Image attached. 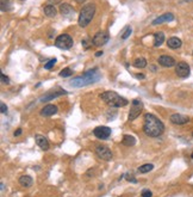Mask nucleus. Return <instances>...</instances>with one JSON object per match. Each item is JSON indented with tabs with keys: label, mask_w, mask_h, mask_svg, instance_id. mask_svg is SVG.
<instances>
[{
	"label": "nucleus",
	"mask_w": 193,
	"mask_h": 197,
	"mask_svg": "<svg viewBox=\"0 0 193 197\" xmlns=\"http://www.w3.org/2000/svg\"><path fill=\"white\" fill-rule=\"evenodd\" d=\"M143 131L150 137H157L165 131V124L153 114H146L143 122Z\"/></svg>",
	"instance_id": "1"
},
{
	"label": "nucleus",
	"mask_w": 193,
	"mask_h": 197,
	"mask_svg": "<svg viewBox=\"0 0 193 197\" xmlns=\"http://www.w3.org/2000/svg\"><path fill=\"white\" fill-rule=\"evenodd\" d=\"M100 76L101 75H100L98 68H93V69H89V71L85 72L82 75L74 78L73 80L69 82V85L73 87H84V86L91 85L93 82H97L100 79Z\"/></svg>",
	"instance_id": "2"
},
{
	"label": "nucleus",
	"mask_w": 193,
	"mask_h": 197,
	"mask_svg": "<svg viewBox=\"0 0 193 197\" xmlns=\"http://www.w3.org/2000/svg\"><path fill=\"white\" fill-rule=\"evenodd\" d=\"M100 99H103L111 108H123V106H125V105L129 104V102H128L125 98L120 97L118 93H116L113 91L103 92L100 95Z\"/></svg>",
	"instance_id": "3"
},
{
	"label": "nucleus",
	"mask_w": 193,
	"mask_h": 197,
	"mask_svg": "<svg viewBox=\"0 0 193 197\" xmlns=\"http://www.w3.org/2000/svg\"><path fill=\"white\" fill-rule=\"evenodd\" d=\"M94 13H95V5L94 4H85L80 11V14H79V19H78V23L81 27H86L91 21L93 19Z\"/></svg>",
	"instance_id": "4"
},
{
	"label": "nucleus",
	"mask_w": 193,
	"mask_h": 197,
	"mask_svg": "<svg viewBox=\"0 0 193 197\" xmlns=\"http://www.w3.org/2000/svg\"><path fill=\"white\" fill-rule=\"evenodd\" d=\"M73 38L67 34H62L59 35L55 40V46L60 49H63V50H67V49H70L73 47Z\"/></svg>",
	"instance_id": "5"
},
{
	"label": "nucleus",
	"mask_w": 193,
	"mask_h": 197,
	"mask_svg": "<svg viewBox=\"0 0 193 197\" xmlns=\"http://www.w3.org/2000/svg\"><path fill=\"white\" fill-rule=\"evenodd\" d=\"M143 110V104L141 101L138 99H133V103H131V108H130V111H129V121H133L136 120L140 114Z\"/></svg>",
	"instance_id": "6"
},
{
	"label": "nucleus",
	"mask_w": 193,
	"mask_h": 197,
	"mask_svg": "<svg viewBox=\"0 0 193 197\" xmlns=\"http://www.w3.org/2000/svg\"><path fill=\"white\" fill-rule=\"evenodd\" d=\"M109 40H110V35L107 31H98L92 38V43L95 47H101V46H105Z\"/></svg>",
	"instance_id": "7"
},
{
	"label": "nucleus",
	"mask_w": 193,
	"mask_h": 197,
	"mask_svg": "<svg viewBox=\"0 0 193 197\" xmlns=\"http://www.w3.org/2000/svg\"><path fill=\"white\" fill-rule=\"evenodd\" d=\"M62 95H67V91L62 90V88H54V90H51V91H49V92H47V93H44V95L40 98V101L42 103L49 102V101H51V99L56 98V97H60V96H62Z\"/></svg>",
	"instance_id": "8"
},
{
	"label": "nucleus",
	"mask_w": 193,
	"mask_h": 197,
	"mask_svg": "<svg viewBox=\"0 0 193 197\" xmlns=\"http://www.w3.org/2000/svg\"><path fill=\"white\" fill-rule=\"evenodd\" d=\"M95 154L99 156L101 160H105V161H110L112 159V152L107 148L106 146H97L95 147Z\"/></svg>",
	"instance_id": "9"
},
{
	"label": "nucleus",
	"mask_w": 193,
	"mask_h": 197,
	"mask_svg": "<svg viewBox=\"0 0 193 197\" xmlns=\"http://www.w3.org/2000/svg\"><path fill=\"white\" fill-rule=\"evenodd\" d=\"M93 134L95 135V137H98L100 140H106L111 135V128L105 127V126H100L93 130Z\"/></svg>",
	"instance_id": "10"
},
{
	"label": "nucleus",
	"mask_w": 193,
	"mask_h": 197,
	"mask_svg": "<svg viewBox=\"0 0 193 197\" xmlns=\"http://www.w3.org/2000/svg\"><path fill=\"white\" fill-rule=\"evenodd\" d=\"M175 73L180 78H187L190 75V73H191L190 66L187 65L186 62H179L176 65V67H175Z\"/></svg>",
	"instance_id": "11"
},
{
	"label": "nucleus",
	"mask_w": 193,
	"mask_h": 197,
	"mask_svg": "<svg viewBox=\"0 0 193 197\" xmlns=\"http://www.w3.org/2000/svg\"><path fill=\"white\" fill-rule=\"evenodd\" d=\"M169 120L172 123L178 124V126H182V124H186L190 122V118L185 115H181V114H173L169 117Z\"/></svg>",
	"instance_id": "12"
},
{
	"label": "nucleus",
	"mask_w": 193,
	"mask_h": 197,
	"mask_svg": "<svg viewBox=\"0 0 193 197\" xmlns=\"http://www.w3.org/2000/svg\"><path fill=\"white\" fill-rule=\"evenodd\" d=\"M174 19V16L173 13H165L160 16V17H157V18H155L153 21V25H159V24H162V23H168V22H172Z\"/></svg>",
	"instance_id": "13"
},
{
	"label": "nucleus",
	"mask_w": 193,
	"mask_h": 197,
	"mask_svg": "<svg viewBox=\"0 0 193 197\" xmlns=\"http://www.w3.org/2000/svg\"><path fill=\"white\" fill-rule=\"evenodd\" d=\"M159 63L163 67H173L175 66V60H174L172 56H168V55H162L159 57Z\"/></svg>",
	"instance_id": "14"
},
{
	"label": "nucleus",
	"mask_w": 193,
	"mask_h": 197,
	"mask_svg": "<svg viewBox=\"0 0 193 197\" xmlns=\"http://www.w3.org/2000/svg\"><path fill=\"white\" fill-rule=\"evenodd\" d=\"M57 106L54 105V104H48L46 105L43 109L41 110V115L42 116H46V117H49V116H53L57 112Z\"/></svg>",
	"instance_id": "15"
},
{
	"label": "nucleus",
	"mask_w": 193,
	"mask_h": 197,
	"mask_svg": "<svg viewBox=\"0 0 193 197\" xmlns=\"http://www.w3.org/2000/svg\"><path fill=\"white\" fill-rule=\"evenodd\" d=\"M35 140H36V143H37L43 150H49V141L47 140V137H44V136H42V135H36L35 136Z\"/></svg>",
	"instance_id": "16"
},
{
	"label": "nucleus",
	"mask_w": 193,
	"mask_h": 197,
	"mask_svg": "<svg viewBox=\"0 0 193 197\" xmlns=\"http://www.w3.org/2000/svg\"><path fill=\"white\" fill-rule=\"evenodd\" d=\"M163 42H165V34L162 31L154 34V47H160Z\"/></svg>",
	"instance_id": "17"
},
{
	"label": "nucleus",
	"mask_w": 193,
	"mask_h": 197,
	"mask_svg": "<svg viewBox=\"0 0 193 197\" xmlns=\"http://www.w3.org/2000/svg\"><path fill=\"white\" fill-rule=\"evenodd\" d=\"M167 44H168V47L172 48V49H178V48L181 47L182 42H181V40L178 38V37H171V38H168Z\"/></svg>",
	"instance_id": "18"
},
{
	"label": "nucleus",
	"mask_w": 193,
	"mask_h": 197,
	"mask_svg": "<svg viewBox=\"0 0 193 197\" xmlns=\"http://www.w3.org/2000/svg\"><path fill=\"white\" fill-rule=\"evenodd\" d=\"M33 183L32 178L30 176H27V175H24V176H22L19 178V184L20 185H23L24 188H29V186H31Z\"/></svg>",
	"instance_id": "19"
},
{
	"label": "nucleus",
	"mask_w": 193,
	"mask_h": 197,
	"mask_svg": "<svg viewBox=\"0 0 193 197\" xmlns=\"http://www.w3.org/2000/svg\"><path fill=\"white\" fill-rule=\"evenodd\" d=\"M60 12L63 16H69V14H72L74 12V8L70 5H68V4H61L60 6Z\"/></svg>",
	"instance_id": "20"
},
{
	"label": "nucleus",
	"mask_w": 193,
	"mask_h": 197,
	"mask_svg": "<svg viewBox=\"0 0 193 197\" xmlns=\"http://www.w3.org/2000/svg\"><path fill=\"white\" fill-rule=\"evenodd\" d=\"M122 143L124 145V146H133L135 143H136V140H135V137L131 135H124L123 136V140H122Z\"/></svg>",
	"instance_id": "21"
},
{
	"label": "nucleus",
	"mask_w": 193,
	"mask_h": 197,
	"mask_svg": "<svg viewBox=\"0 0 193 197\" xmlns=\"http://www.w3.org/2000/svg\"><path fill=\"white\" fill-rule=\"evenodd\" d=\"M44 13H46L47 17H55L56 13H57V11H56V8L53 5H47L44 7Z\"/></svg>",
	"instance_id": "22"
},
{
	"label": "nucleus",
	"mask_w": 193,
	"mask_h": 197,
	"mask_svg": "<svg viewBox=\"0 0 193 197\" xmlns=\"http://www.w3.org/2000/svg\"><path fill=\"white\" fill-rule=\"evenodd\" d=\"M133 66L136 68H144L147 66V60L144 57H138L133 61Z\"/></svg>",
	"instance_id": "23"
},
{
	"label": "nucleus",
	"mask_w": 193,
	"mask_h": 197,
	"mask_svg": "<svg viewBox=\"0 0 193 197\" xmlns=\"http://www.w3.org/2000/svg\"><path fill=\"white\" fill-rule=\"evenodd\" d=\"M153 169H154L153 164H144V165H142V166L138 167V172H140V173H148V172H150Z\"/></svg>",
	"instance_id": "24"
},
{
	"label": "nucleus",
	"mask_w": 193,
	"mask_h": 197,
	"mask_svg": "<svg viewBox=\"0 0 193 197\" xmlns=\"http://www.w3.org/2000/svg\"><path fill=\"white\" fill-rule=\"evenodd\" d=\"M72 74H73V71H72L70 68H65V69H62V71L60 72V76H62V78L70 76Z\"/></svg>",
	"instance_id": "25"
},
{
	"label": "nucleus",
	"mask_w": 193,
	"mask_h": 197,
	"mask_svg": "<svg viewBox=\"0 0 193 197\" xmlns=\"http://www.w3.org/2000/svg\"><path fill=\"white\" fill-rule=\"evenodd\" d=\"M131 31H133V29H131L130 27H128L127 29L124 30V34L122 35V40H127L128 37L131 35Z\"/></svg>",
	"instance_id": "26"
},
{
	"label": "nucleus",
	"mask_w": 193,
	"mask_h": 197,
	"mask_svg": "<svg viewBox=\"0 0 193 197\" xmlns=\"http://www.w3.org/2000/svg\"><path fill=\"white\" fill-rule=\"evenodd\" d=\"M55 63H56V59H51V60H49V62H47V63L44 65V68H46V69H51Z\"/></svg>",
	"instance_id": "27"
},
{
	"label": "nucleus",
	"mask_w": 193,
	"mask_h": 197,
	"mask_svg": "<svg viewBox=\"0 0 193 197\" xmlns=\"http://www.w3.org/2000/svg\"><path fill=\"white\" fill-rule=\"evenodd\" d=\"M141 195H142V197H152L153 196V192L150 190H148V189H144V190L142 191Z\"/></svg>",
	"instance_id": "28"
},
{
	"label": "nucleus",
	"mask_w": 193,
	"mask_h": 197,
	"mask_svg": "<svg viewBox=\"0 0 193 197\" xmlns=\"http://www.w3.org/2000/svg\"><path fill=\"white\" fill-rule=\"evenodd\" d=\"M0 111H1V114H5V112H7V106L4 104V103H1V104H0Z\"/></svg>",
	"instance_id": "29"
},
{
	"label": "nucleus",
	"mask_w": 193,
	"mask_h": 197,
	"mask_svg": "<svg viewBox=\"0 0 193 197\" xmlns=\"http://www.w3.org/2000/svg\"><path fill=\"white\" fill-rule=\"evenodd\" d=\"M125 178H127V180H129V182H133V183H137V180L135 179V178H133V177L130 176V175H125Z\"/></svg>",
	"instance_id": "30"
},
{
	"label": "nucleus",
	"mask_w": 193,
	"mask_h": 197,
	"mask_svg": "<svg viewBox=\"0 0 193 197\" xmlns=\"http://www.w3.org/2000/svg\"><path fill=\"white\" fill-rule=\"evenodd\" d=\"M1 80H2V82H6V84H8V82H10L8 76H6L5 74H1Z\"/></svg>",
	"instance_id": "31"
},
{
	"label": "nucleus",
	"mask_w": 193,
	"mask_h": 197,
	"mask_svg": "<svg viewBox=\"0 0 193 197\" xmlns=\"http://www.w3.org/2000/svg\"><path fill=\"white\" fill-rule=\"evenodd\" d=\"M20 134H22V128H18V129H17L16 131H14L13 135H14V136H19Z\"/></svg>",
	"instance_id": "32"
},
{
	"label": "nucleus",
	"mask_w": 193,
	"mask_h": 197,
	"mask_svg": "<svg viewBox=\"0 0 193 197\" xmlns=\"http://www.w3.org/2000/svg\"><path fill=\"white\" fill-rule=\"evenodd\" d=\"M135 76H136V78H138V79H144V78H146V75L144 74H136Z\"/></svg>",
	"instance_id": "33"
},
{
	"label": "nucleus",
	"mask_w": 193,
	"mask_h": 197,
	"mask_svg": "<svg viewBox=\"0 0 193 197\" xmlns=\"http://www.w3.org/2000/svg\"><path fill=\"white\" fill-rule=\"evenodd\" d=\"M101 55H103V52H97V53H95V56H97V57H98V56H101Z\"/></svg>",
	"instance_id": "34"
},
{
	"label": "nucleus",
	"mask_w": 193,
	"mask_h": 197,
	"mask_svg": "<svg viewBox=\"0 0 193 197\" xmlns=\"http://www.w3.org/2000/svg\"><path fill=\"white\" fill-rule=\"evenodd\" d=\"M86 0H76V2H80V4H82V2H85Z\"/></svg>",
	"instance_id": "35"
},
{
	"label": "nucleus",
	"mask_w": 193,
	"mask_h": 197,
	"mask_svg": "<svg viewBox=\"0 0 193 197\" xmlns=\"http://www.w3.org/2000/svg\"><path fill=\"white\" fill-rule=\"evenodd\" d=\"M150 68L153 69V72H155V71H156V67H155V66H152V67H150Z\"/></svg>",
	"instance_id": "36"
},
{
	"label": "nucleus",
	"mask_w": 193,
	"mask_h": 197,
	"mask_svg": "<svg viewBox=\"0 0 193 197\" xmlns=\"http://www.w3.org/2000/svg\"><path fill=\"white\" fill-rule=\"evenodd\" d=\"M191 158H192V159H193V152H192V154H191Z\"/></svg>",
	"instance_id": "37"
},
{
	"label": "nucleus",
	"mask_w": 193,
	"mask_h": 197,
	"mask_svg": "<svg viewBox=\"0 0 193 197\" xmlns=\"http://www.w3.org/2000/svg\"><path fill=\"white\" fill-rule=\"evenodd\" d=\"M192 136H193V133H192Z\"/></svg>",
	"instance_id": "38"
}]
</instances>
